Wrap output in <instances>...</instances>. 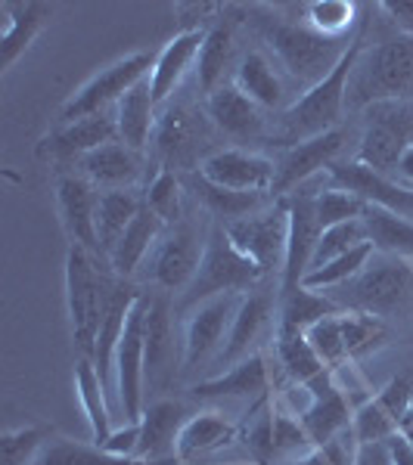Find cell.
Here are the masks:
<instances>
[{
    "label": "cell",
    "mask_w": 413,
    "mask_h": 465,
    "mask_svg": "<svg viewBox=\"0 0 413 465\" xmlns=\"http://www.w3.org/2000/svg\"><path fill=\"white\" fill-rule=\"evenodd\" d=\"M364 19L358 25V35L351 37L348 50L339 59L333 72L327 74L320 84L307 87L292 106L280 115V134H277V146H296L302 140H311L317 134H327L339 127L342 112L348 106V84L360 54H364Z\"/></svg>",
    "instance_id": "1"
},
{
    "label": "cell",
    "mask_w": 413,
    "mask_h": 465,
    "mask_svg": "<svg viewBox=\"0 0 413 465\" xmlns=\"http://www.w3.org/2000/svg\"><path fill=\"white\" fill-rule=\"evenodd\" d=\"M413 96V37L398 35L364 50L348 84V109Z\"/></svg>",
    "instance_id": "2"
},
{
    "label": "cell",
    "mask_w": 413,
    "mask_h": 465,
    "mask_svg": "<svg viewBox=\"0 0 413 465\" xmlns=\"http://www.w3.org/2000/svg\"><path fill=\"white\" fill-rule=\"evenodd\" d=\"M261 280H265V273L255 267V261H249L237 249L234 239L227 236V230L215 227L206 242V252H202V264L196 276H193V282L180 295L177 311L190 313L193 307L221 295H249Z\"/></svg>",
    "instance_id": "3"
},
{
    "label": "cell",
    "mask_w": 413,
    "mask_h": 465,
    "mask_svg": "<svg viewBox=\"0 0 413 465\" xmlns=\"http://www.w3.org/2000/svg\"><path fill=\"white\" fill-rule=\"evenodd\" d=\"M261 32H265L267 47L274 50L277 59L283 63L292 78L298 81V87H314L327 78L329 72L339 65L348 44L336 41V37H324L314 28L298 25V22H287L277 16L261 19Z\"/></svg>",
    "instance_id": "4"
},
{
    "label": "cell",
    "mask_w": 413,
    "mask_h": 465,
    "mask_svg": "<svg viewBox=\"0 0 413 465\" xmlns=\"http://www.w3.org/2000/svg\"><path fill=\"white\" fill-rule=\"evenodd\" d=\"M342 292L333 298L342 311L370 313V317H395L413 304V267L408 258L392 254H373L351 282L339 286Z\"/></svg>",
    "instance_id": "5"
},
{
    "label": "cell",
    "mask_w": 413,
    "mask_h": 465,
    "mask_svg": "<svg viewBox=\"0 0 413 465\" xmlns=\"http://www.w3.org/2000/svg\"><path fill=\"white\" fill-rule=\"evenodd\" d=\"M106 292L109 280L96 267V254L69 242V252H65V307H69L72 341L78 344L81 357H94Z\"/></svg>",
    "instance_id": "6"
},
{
    "label": "cell",
    "mask_w": 413,
    "mask_h": 465,
    "mask_svg": "<svg viewBox=\"0 0 413 465\" xmlns=\"http://www.w3.org/2000/svg\"><path fill=\"white\" fill-rule=\"evenodd\" d=\"M367 131L360 137L358 162L379 174H398L404 153L413 146V100H386L364 109Z\"/></svg>",
    "instance_id": "7"
},
{
    "label": "cell",
    "mask_w": 413,
    "mask_h": 465,
    "mask_svg": "<svg viewBox=\"0 0 413 465\" xmlns=\"http://www.w3.org/2000/svg\"><path fill=\"white\" fill-rule=\"evenodd\" d=\"M156 59L137 50V54H127L122 59H116L112 65H106L103 72H96L78 94H72L65 100V106L59 109V124L78 122V118L90 115H103L109 106H118V100L131 90L134 84H140L144 78H149Z\"/></svg>",
    "instance_id": "8"
},
{
    "label": "cell",
    "mask_w": 413,
    "mask_h": 465,
    "mask_svg": "<svg viewBox=\"0 0 413 465\" xmlns=\"http://www.w3.org/2000/svg\"><path fill=\"white\" fill-rule=\"evenodd\" d=\"M212 134H208V124L184 103H168L162 109L159 122H156V134H153V149L156 159L162 162L165 171H196L206 155L202 149L208 146Z\"/></svg>",
    "instance_id": "9"
},
{
    "label": "cell",
    "mask_w": 413,
    "mask_h": 465,
    "mask_svg": "<svg viewBox=\"0 0 413 465\" xmlns=\"http://www.w3.org/2000/svg\"><path fill=\"white\" fill-rule=\"evenodd\" d=\"M224 230L234 239L237 249L249 261H255V267L265 276L274 273V270H283L287 242H289V212L283 199H277L274 208L255 212L249 217H243V221L224 223Z\"/></svg>",
    "instance_id": "10"
},
{
    "label": "cell",
    "mask_w": 413,
    "mask_h": 465,
    "mask_svg": "<svg viewBox=\"0 0 413 465\" xmlns=\"http://www.w3.org/2000/svg\"><path fill=\"white\" fill-rule=\"evenodd\" d=\"M144 381H146V295L127 317L116 351V391L125 422H140L144 416Z\"/></svg>",
    "instance_id": "11"
},
{
    "label": "cell",
    "mask_w": 413,
    "mask_h": 465,
    "mask_svg": "<svg viewBox=\"0 0 413 465\" xmlns=\"http://www.w3.org/2000/svg\"><path fill=\"white\" fill-rule=\"evenodd\" d=\"M317 193L296 190L287 196V212H289V242H287V261L280 270V292L283 298L292 295L296 289H302L307 270H311L314 249H317V239L324 227L317 221V208H314Z\"/></svg>",
    "instance_id": "12"
},
{
    "label": "cell",
    "mask_w": 413,
    "mask_h": 465,
    "mask_svg": "<svg viewBox=\"0 0 413 465\" xmlns=\"http://www.w3.org/2000/svg\"><path fill=\"white\" fill-rule=\"evenodd\" d=\"M342 146H345V127H333V131L317 134V137L289 146L287 153H283V159L277 162V177H274L270 196L287 199L296 190H302L314 174L329 171V164L336 162Z\"/></svg>",
    "instance_id": "13"
},
{
    "label": "cell",
    "mask_w": 413,
    "mask_h": 465,
    "mask_svg": "<svg viewBox=\"0 0 413 465\" xmlns=\"http://www.w3.org/2000/svg\"><path fill=\"white\" fill-rule=\"evenodd\" d=\"M202 245L196 239V232L190 227H175L165 230L162 239L156 242L153 254L146 258V276L156 282L159 289L168 292H184L193 282L196 270L202 264Z\"/></svg>",
    "instance_id": "14"
},
{
    "label": "cell",
    "mask_w": 413,
    "mask_h": 465,
    "mask_svg": "<svg viewBox=\"0 0 413 465\" xmlns=\"http://www.w3.org/2000/svg\"><path fill=\"white\" fill-rule=\"evenodd\" d=\"M199 174L217 186H224V190L270 196L277 177V162H270L267 155L249 153V149H215L199 164Z\"/></svg>",
    "instance_id": "15"
},
{
    "label": "cell",
    "mask_w": 413,
    "mask_h": 465,
    "mask_svg": "<svg viewBox=\"0 0 413 465\" xmlns=\"http://www.w3.org/2000/svg\"><path fill=\"white\" fill-rule=\"evenodd\" d=\"M243 295H221L212 302L193 307L186 313V329H184V366H202L212 354H221L224 341H227L230 322L239 307Z\"/></svg>",
    "instance_id": "16"
},
{
    "label": "cell",
    "mask_w": 413,
    "mask_h": 465,
    "mask_svg": "<svg viewBox=\"0 0 413 465\" xmlns=\"http://www.w3.org/2000/svg\"><path fill=\"white\" fill-rule=\"evenodd\" d=\"M56 212L63 221V230L72 245H81L90 254L100 258V242H96V208L100 196L96 186L81 174H59L56 177Z\"/></svg>",
    "instance_id": "17"
},
{
    "label": "cell",
    "mask_w": 413,
    "mask_h": 465,
    "mask_svg": "<svg viewBox=\"0 0 413 465\" xmlns=\"http://www.w3.org/2000/svg\"><path fill=\"white\" fill-rule=\"evenodd\" d=\"M116 140H118L116 118H112L109 112H103V115L56 124L54 131L37 143V159L56 162V164H63V162L78 164L87 153H94V149H100L106 143H116Z\"/></svg>",
    "instance_id": "18"
},
{
    "label": "cell",
    "mask_w": 413,
    "mask_h": 465,
    "mask_svg": "<svg viewBox=\"0 0 413 465\" xmlns=\"http://www.w3.org/2000/svg\"><path fill=\"white\" fill-rule=\"evenodd\" d=\"M144 298V292L134 289L127 280H109V292H106V307H103V320H100V332H96V344H94V366L100 372L106 391L116 388V351L118 341H122V332L127 326V317L137 307V302Z\"/></svg>",
    "instance_id": "19"
},
{
    "label": "cell",
    "mask_w": 413,
    "mask_h": 465,
    "mask_svg": "<svg viewBox=\"0 0 413 465\" xmlns=\"http://www.w3.org/2000/svg\"><path fill=\"white\" fill-rule=\"evenodd\" d=\"M329 180H333L336 190H345L351 196H358L367 205H382V208H392V212L404 214L413 212V190L408 186L395 183L386 174L373 171L370 164L364 162H333L329 164Z\"/></svg>",
    "instance_id": "20"
},
{
    "label": "cell",
    "mask_w": 413,
    "mask_h": 465,
    "mask_svg": "<svg viewBox=\"0 0 413 465\" xmlns=\"http://www.w3.org/2000/svg\"><path fill=\"white\" fill-rule=\"evenodd\" d=\"M206 32L208 28H184V32L171 37L162 47V54L156 56V65H153V72H149V87H153L156 106H168V100L175 96L184 74L196 65Z\"/></svg>",
    "instance_id": "21"
},
{
    "label": "cell",
    "mask_w": 413,
    "mask_h": 465,
    "mask_svg": "<svg viewBox=\"0 0 413 465\" xmlns=\"http://www.w3.org/2000/svg\"><path fill=\"white\" fill-rule=\"evenodd\" d=\"M270 307H274V298H270L267 292H261V289H255V292H249V295L239 298V307L234 313V322H230L227 341H224L221 354H217V363H221V366H237L239 360L249 357L252 344L258 341L261 329L267 326Z\"/></svg>",
    "instance_id": "22"
},
{
    "label": "cell",
    "mask_w": 413,
    "mask_h": 465,
    "mask_svg": "<svg viewBox=\"0 0 413 465\" xmlns=\"http://www.w3.org/2000/svg\"><path fill=\"white\" fill-rule=\"evenodd\" d=\"M206 115L217 131L227 134V137H237V140L258 137L261 124H265L261 106H255L237 84H224V87H217L215 94H208Z\"/></svg>",
    "instance_id": "23"
},
{
    "label": "cell",
    "mask_w": 413,
    "mask_h": 465,
    "mask_svg": "<svg viewBox=\"0 0 413 465\" xmlns=\"http://www.w3.org/2000/svg\"><path fill=\"white\" fill-rule=\"evenodd\" d=\"M175 329L165 298H146V381L168 385L175 379Z\"/></svg>",
    "instance_id": "24"
},
{
    "label": "cell",
    "mask_w": 413,
    "mask_h": 465,
    "mask_svg": "<svg viewBox=\"0 0 413 465\" xmlns=\"http://www.w3.org/2000/svg\"><path fill=\"white\" fill-rule=\"evenodd\" d=\"M156 100L149 78L134 84L116 106V127H118V143H125L131 153H144L153 143L156 134Z\"/></svg>",
    "instance_id": "25"
},
{
    "label": "cell",
    "mask_w": 413,
    "mask_h": 465,
    "mask_svg": "<svg viewBox=\"0 0 413 465\" xmlns=\"http://www.w3.org/2000/svg\"><path fill=\"white\" fill-rule=\"evenodd\" d=\"M140 444H137V460L156 462L159 456L177 450V438L184 431V403L177 401H156L149 403L140 416Z\"/></svg>",
    "instance_id": "26"
},
{
    "label": "cell",
    "mask_w": 413,
    "mask_h": 465,
    "mask_svg": "<svg viewBox=\"0 0 413 465\" xmlns=\"http://www.w3.org/2000/svg\"><path fill=\"white\" fill-rule=\"evenodd\" d=\"M162 232H165V223L149 212L146 202H144L140 214L134 217V223L125 230V236L118 239V245L109 254V267L116 270L118 280H127L131 273H137V267L146 264V258L153 254L156 242L162 239Z\"/></svg>",
    "instance_id": "27"
},
{
    "label": "cell",
    "mask_w": 413,
    "mask_h": 465,
    "mask_svg": "<svg viewBox=\"0 0 413 465\" xmlns=\"http://www.w3.org/2000/svg\"><path fill=\"white\" fill-rule=\"evenodd\" d=\"M54 6L47 4H4V37H0V72L10 69L16 59L32 47Z\"/></svg>",
    "instance_id": "28"
},
{
    "label": "cell",
    "mask_w": 413,
    "mask_h": 465,
    "mask_svg": "<svg viewBox=\"0 0 413 465\" xmlns=\"http://www.w3.org/2000/svg\"><path fill=\"white\" fill-rule=\"evenodd\" d=\"M351 416H355V410H351L348 394L336 385L324 394H314L311 403H307L302 410V416H298V422H302V429L307 431L314 447H324L336 434L351 429Z\"/></svg>",
    "instance_id": "29"
},
{
    "label": "cell",
    "mask_w": 413,
    "mask_h": 465,
    "mask_svg": "<svg viewBox=\"0 0 413 465\" xmlns=\"http://www.w3.org/2000/svg\"><path fill=\"white\" fill-rule=\"evenodd\" d=\"M270 385V372L261 354H249L237 366L217 372L212 379H202L193 385L196 397H258Z\"/></svg>",
    "instance_id": "30"
},
{
    "label": "cell",
    "mask_w": 413,
    "mask_h": 465,
    "mask_svg": "<svg viewBox=\"0 0 413 465\" xmlns=\"http://www.w3.org/2000/svg\"><path fill=\"white\" fill-rule=\"evenodd\" d=\"M75 391H78L81 410H85V419L90 425V440L96 447H103L112 434V410L109 391L90 357H78V363H75Z\"/></svg>",
    "instance_id": "31"
},
{
    "label": "cell",
    "mask_w": 413,
    "mask_h": 465,
    "mask_svg": "<svg viewBox=\"0 0 413 465\" xmlns=\"http://www.w3.org/2000/svg\"><path fill=\"white\" fill-rule=\"evenodd\" d=\"M81 177H87L94 186H106V190H127L134 177H137L140 164H137V153H131L125 143H106L94 153H87L85 159L78 162Z\"/></svg>",
    "instance_id": "32"
},
{
    "label": "cell",
    "mask_w": 413,
    "mask_h": 465,
    "mask_svg": "<svg viewBox=\"0 0 413 465\" xmlns=\"http://www.w3.org/2000/svg\"><path fill=\"white\" fill-rule=\"evenodd\" d=\"M144 208V196L134 190H106L96 208V242H100V258H109L125 230L134 223V217Z\"/></svg>",
    "instance_id": "33"
},
{
    "label": "cell",
    "mask_w": 413,
    "mask_h": 465,
    "mask_svg": "<svg viewBox=\"0 0 413 465\" xmlns=\"http://www.w3.org/2000/svg\"><path fill=\"white\" fill-rule=\"evenodd\" d=\"M360 221L367 230V242L377 252L392 254V258H410L413 254V221H408L404 214L382 205H367Z\"/></svg>",
    "instance_id": "34"
},
{
    "label": "cell",
    "mask_w": 413,
    "mask_h": 465,
    "mask_svg": "<svg viewBox=\"0 0 413 465\" xmlns=\"http://www.w3.org/2000/svg\"><path fill=\"white\" fill-rule=\"evenodd\" d=\"M186 186L196 193V199L208 208V212H212L215 217H221V221H227V223L243 221V217L261 212V202H265L261 193L224 190V186H217V183H212V180L202 177L199 171H190V174H186Z\"/></svg>",
    "instance_id": "35"
},
{
    "label": "cell",
    "mask_w": 413,
    "mask_h": 465,
    "mask_svg": "<svg viewBox=\"0 0 413 465\" xmlns=\"http://www.w3.org/2000/svg\"><path fill=\"white\" fill-rule=\"evenodd\" d=\"M237 438V425L227 422L221 412H199V416L186 419L184 431L177 438V460H193V456H206L221 450L224 444Z\"/></svg>",
    "instance_id": "36"
},
{
    "label": "cell",
    "mask_w": 413,
    "mask_h": 465,
    "mask_svg": "<svg viewBox=\"0 0 413 465\" xmlns=\"http://www.w3.org/2000/svg\"><path fill=\"white\" fill-rule=\"evenodd\" d=\"M230 59H234V28H230V22H215L206 32L196 59V78L206 94L224 87V72L230 69Z\"/></svg>",
    "instance_id": "37"
},
{
    "label": "cell",
    "mask_w": 413,
    "mask_h": 465,
    "mask_svg": "<svg viewBox=\"0 0 413 465\" xmlns=\"http://www.w3.org/2000/svg\"><path fill=\"white\" fill-rule=\"evenodd\" d=\"M234 84L261 109H277L283 103L280 78H277L274 65H270L261 54H246L243 59H239Z\"/></svg>",
    "instance_id": "38"
},
{
    "label": "cell",
    "mask_w": 413,
    "mask_h": 465,
    "mask_svg": "<svg viewBox=\"0 0 413 465\" xmlns=\"http://www.w3.org/2000/svg\"><path fill=\"white\" fill-rule=\"evenodd\" d=\"M277 357H280L283 370L289 372V379L298 381V385H307V381H314L320 372H327V366L314 354L307 335L298 332V329L277 326Z\"/></svg>",
    "instance_id": "39"
},
{
    "label": "cell",
    "mask_w": 413,
    "mask_h": 465,
    "mask_svg": "<svg viewBox=\"0 0 413 465\" xmlns=\"http://www.w3.org/2000/svg\"><path fill=\"white\" fill-rule=\"evenodd\" d=\"M32 465H156L144 460H125V456H112L103 447H87L81 440L56 438L41 450V456Z\"/></svg>",
    "instance_id": "40"
},
{
    "label": "cell",
    "mask_w": 413,
    "mask_h": 465,
    "mask_svg": "<svg viewBox=\"0 0 413 465\" xmlns=\"http://www.w3.org/2000/svg\"><path fill=\"white\" fill-rule=\"evenodd\" d=\"M336 313H342V307L336 304L333 298L302 286V289L292 292V295L283 298L280 326H289V329H298V332H307L314 322H320L324 317H336Z\"/></svg>",
    "instance_id": "41"
},
{
    "label": "cell",
    "mask_w": 413,
    "mask_h": 465,
    "mask_svg": "<svg viewBox=\"0 0 413 465\" xmlns=\"http://www.w3.org/2000/svg\"><path fill=\"white\" fill-rule=\"evenodd\" d=\"M377 254L370 242L358 245V249H351L348 254H339V258H333L329 264L311 270V273L305 276L302 286L311 289V292H329V289H339L345 282H351L355 276L370 264V258Z\"/></svg>",
    "instance_id": "42"
},
{
    "label": "cell",
    "mask_w": 413,
    "mask_h": 465,
    "mask_svg": "<svg viewBox=\"0 0 413 465\" xmlns=\"http://www.w3.org/2000/svg\"><path fill=\"white\" fill-rule=\"evenodd\" d=\"M358 13L360 4H351V0H314V4H305V25L324 37L345 41L355 22H360Z\"/></svg>",
    "instance_id": "43"
},
{
    "label": "cell",
    "mask_w": 413,
    "mask_h": 465,
    "mask_svg": "<svg viewBox=\"0 0 413 465\" xmlns=\"http://www.w3.org/2000/svg\"><path fill=\"white\" fill-rule=\"evenodd\" d=\"M342 335H345V348H348V360H360L367 354H373L377 348H382L388 339V329L379 317L370 313H358V311H342Z\"/></svg>",
    "instance_id": "44"
},
{
    "label": "cell",
    "mask_w": 413,
    "mask_h": 465,
    "mask_svg": "<svg viewBox=\"0 0 413 465\" xmlns=\"http://www.w3.org/2000/svg\"><path fill=\"white\" fill-rule=\"evenodd\" d=\"M180 199H184V180H180L175 171H165V168L156 171V177L146 183L144 202L165 227H171V223L180 221V212H184Z\"/></svg>",
    "instance_id": "45"
},
{
    "label": "cell",
    "mask_w": 413,
    "mask_h": 465,
    "mask_svg": "<svg viewBox=\"0 0 413 465\" xmlns=\"http://www.w3.org/2000/svg\"><path fill=\"white\" fill-rule=\"evenodd\" d=\"M50 425H22L0 438V465H32L50 444Z\"/></svg>",
    "instance_id": "46"
},
{
    "label": "cell",
    "mask_w": 413,
    "mask_h": 465,
    "mask_svg": "<svg viewBox=\"0 0 413 465\" xmlns=\"http://www.w3.org/2000/svg\"><path fill=\"white\" fill-rule=\"evenodd\" d=\"M305 335H307V341H311L314 354L320 357V363H324L329 372H339L342 366H348V348H345L339 313H336V317H324L320 322H314Z\"/></svg>",
    "instance_id": "47"
},
{
    "label": "cell",
    "mask_w": 413,
    "mask_h": 465,
    "mask_svg": "<svg viewBox=\"0 0 413 465\" xmlns=\"http://www.w3.org/2000/svg\"><path fill=\"white\" fill-rule=\"evenodd\" d=\"M351 431L360 444H386L398 434V419L388 416V410L382 407L377 397L364 401L351 416Z\"/></svg>",
    "instance_id": "48"
},
{
    "label": "cell",
    "mask_w": 413,
    "mask_h": 465,
    "mask_svg": "<svg viewBox=\"0 0 413 465\" xmlns=\"http://www.w3.org/2000/svg\"><path fill=\"white\" fill-rule=\"evenodd\" d=\"M367 242V230H364V221H348V223H336V227H329L320 232L317 239V249H314V258H311V270L329 264L333 258H339V254H348L351 249H358V245ZM307 270V273H311Z\"/></svg>",
    "instance_id": "49"
},
{
    "label": "cell",
    "mask_w": 413,
    "mask_h": 465,
    "mask_svg": "<svg viewBox=\"0 0 413 465\" xmlns=\"http://www.w3.org/2000/svg\"><path fill=\"white\" fill-rule=\"evenodd\" d=\"M311 450H317V447L311 444L302 422L287 416V412H274V462L289 465L307 456Z\"/></svg>",
    "instance_id": "50"
},
{
    "label": "cell",
    "mask_w": 413,
    "mask_h": 465,
    "mask_svg": "<svg viewBox=\"0 0 413 465\" xmlns=\"http://www.w3.org/2000/svg\"><path fill=\"white\" fill-rule=\"evenodd\" d=\"M314 208H317L320 227L329 230V227H336V223L360 221L364 212H367V202H360L358 196H351V193H345V190H336V186H329V190L317 193V199H314Z\"/></svg>",
    "instance_id": "51"
},
{
    "label": "cell",
    "mask_w": 413,
    "mask_h": 465,
    "mask_svg": "<svg viewBox=\"0 0 413 465\" xmlns=\"http://www.w3.org/2000/svg\"><path fill=\"white\" fill-rule=\"evenodd\" d=\"M377 401L382 407L388 410V416L398 419V425H401V419L410 412V403H413V379L410 376H398L388 381L386 388L377 394Z\"/></svg>",
    "instance_id": "52"
},
{
    "label": "cell",
    "mask_w": 413,
    "mask_h": 465,
    "mask_svg": "<svg viewBox=\"0 0 413 465\" xmlns=\"http://www.w3.org/2000/svg\"><path fill=\"white\" fill-rule=\"evenodd\" d=\"M249 450L261 462H274V412H265L249 429Z\"/></svg>",
    "instance_id": "53"
},
{
    "label": "cell",
    "mask_w": 413,
    "mask_h": 465,
    "mask_svg": "<svg viewBox=\"0 0 413 465\" xmlns=\"http://www.w3.org/2000/svg\"><path fill=\"white\" fill-rule=\"evenodd\" d=\"M137 444H140V425L137 422H127V429L109 434L106 444H103V450H106V453H112V456L137 460Z\"/></svg>",
    "instance_id": "54"
},
{
    "label": "cell",
    "mask_w": 413,
    "mask_h": 465,
    "mask_svg": "<svg viewBox=\"0 0 413 465\" xmlns=\"http://www.w3.org/2000/svg\"><path fill=\"white\" fill-rule=\"evenodd\" d=\"M379 10L392 19L398 35L413 37V0H382Z\"/></svg>",
    "instance_id": "55"
},
{
    "label": "cell",
    "mask_w": 413,
    "mask_h": 465,
    "mask_svg": "<svg viewBox=\"0 0 413 465\" xmlns=\"http://www.w3.org/2000/svg\"><path fill=\"white\" fill-rule=\"evenodd\" d=\"M355 465H392V447L386 444H360Z\"/></svg>",
    "instance_id": "56"
},
{
    "label": "cell",
    "mask_w": 413,
    "mask_h": 465,
    "mask_svg": "<svg viewBox=\"0 0 413 465\" xmlns=\"http://www.w3.org/2000/svg\"><path fill=\"white\" fill-rule=\"evenodd\" d=\"M388 447H392V465H413V447L401 434H395V438L388 440Z\"/></svg>",
    "instance_id": "57"
},
{
    "label": "cell",
    "mask_w": 413,
    "mask_h": 465,
    "mask_svg": "<svg viewBox=\"0 0 413 465\" xmlns=\"http://www.w3.org/2000/svg\"><path fill=\"white\" fill-rule=\"evenodd\" d=\"M398 177L404 180V186H408V190H413V146L404 153L401 164H398Z\"/></svg>",
    "instance_id": "58"
},
{
    "label": "cell",
    "mask_w": 413,
    "mask_h": 465,
    "mask_svg": "<svg viewBox=\"0 0 413 465\" xmlns=\"http://www.w3.org/2000/svg\"><path fill=\"white\" fill-rule=\"evenodd\" d=\"M289 465H333V460L324 453V450H311L307 456H302V460H296V462H289Z\"/></svg>",
    "instance_id": "59"
},
{
    "label": "cell",
    "mask_w": 413,
    "mask_h": 465,
    "mask_svg": "<svg viewBox=\"0 0 413 465\" xmlns=\"http://www.w3.org/2000/svg\"><path fill=\"white\" fill-rule=\"evenodd\" d=\"M398 434H401V438L413 447V412H408V416L401 419V425H398Z\"/></svg>",
    "instance_id": "60"
}]
</instances>
